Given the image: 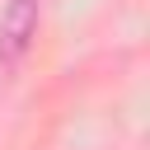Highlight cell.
I'll return each instance as SVG.
<instances>
[{"label":"cell","mask_w":150,"mask_h":150,"mask_svg":"<svg viewBox=\"0 0 150 150\" xmlns=\"http://www.w3.org/2000/svg\"><path fill=\"white\" fill-rule=\"evenodd\" d=\"M38 38V0H9V9L0 14V66H19L28 56Z\"/></svg>","instance_id":"1"}]
</instances>
